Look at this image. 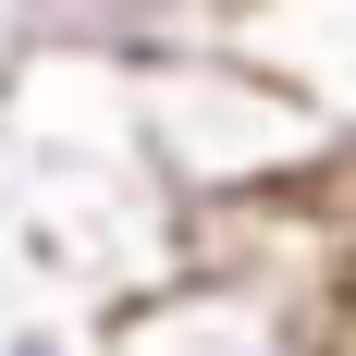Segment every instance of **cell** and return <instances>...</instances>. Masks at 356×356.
<instances>
[{
  "instance_id": "obj_3",
  "label": "cell",
  "mask_w": 356,
  "mask_h": 356,
  "mask_svg": "<svg viewBox=\"0 0 356 356\" xmlns=\"http://www.w3.org/2000/svg\"><path fill=\"white\" fill-rule=\"evenodd\" d=\"M234 49H258L270 74H295L356 136V0H234Z\"/></svg>"
},
{
  "instance_id": "obj_1",
  "label": "cell",
  "mask_w": 356,
  "mask_h": 356,
  "mask_svg": "<svg viewBox=\"0 0 356 356\" xmlns=\"http://www.w3.org/2000/svg\"><path fill=\"white\" fill-rule=\"evenodd\" d=\"M136 136L160 160L184 209L209 197H270V184H320L356 160V136L332 123L295 74H270L234 37H184V49H147L136 62Z\"/></svg>"
},
{
  "instance_id": "obj_2",
  "label": "cell",
  "mask_w": 356,
  "mask_h": 356,
  "mask_svg": "<svg viewBox=\"0 0 356 356\" xmlns=\"http://www.w3.org/2000/svg\"><path fill=\"white\" fill-rule=\"evenodd\" d=\"M0 37L13 49H111V62H147V49H184V37H234V0H0Z\"/></svg>"
}]
</instances>
